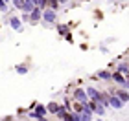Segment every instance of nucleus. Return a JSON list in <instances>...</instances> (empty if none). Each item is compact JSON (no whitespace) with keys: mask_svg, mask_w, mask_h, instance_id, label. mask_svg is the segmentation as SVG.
Returning <instances> with one entry per match:
<instances>
[{"mask_svg":"<svg viewBox=\"0 0 129 121\" xmlns=\"http://www.w3.org/2000/svg\"><path fill=\"white\" fill-rule=\"evenodd\" d=\"M113 81H114L118 86H124V88H127V77H125L122 72H118V70L113 72Z\"/></svg>","mask_w":129,"mask_h":121,"instance_id":"nucleus-3","label":"nucleus"},{"mask_svg":"<svg viewBox=\"0 0 129 121\" xmlns=\"http://www.w3.org/2000/svg\"><path fill=\"white\" fill-rule=\"evenodd\" d=\"M57 31H59V35H67V33H68V26L59 24V26H57Z\"/></svg>","mask_w":129,"mask_h":121,"instance_id":"nucleus-14","label":"nucleus"},{"mask_svg":"<svg viewBox=\"0 0 129 121\" xmlns=\"http://www.w3.org/2000/svg\"><path fill=\"white\" fill-rule=\"evenodd\" d=\"M35 110H37V112L41 114V116L44 117V114H46V110H48V108H44L43 105H35Z\"/></svg>","mask_w":129,"mask_h":121,"instance_id":"nucleus-16","label":"nucleus"},{"mask_svg":"<svg viewBox=\"0 0 129 121\" xmlns=\"http://www.w3.org/2000/svg\"><path fill=\"white\" fill-rule=\"evenodd\" d=\"M109 103H111V106H114V108H122V106L125 105V103L122 101L120 97L114 94V92H111V95H109Z\"/></svg>","mask_w":129,"mask_h":121,"instance_id":"nucleus-6","label":"nucleus"},{"mask_svg":"<svg viewBox=\"0 0 129 121\" xmlns=\"http://www.w3.org/2000/svg\"><path fill=\"white\" fill-rule=\"evenodd\" d=\"M89 106H90V110L94 112V114H98V116H105V106L102 105V103H98V101H89Z\"/></svg>","mask_w":129,"mask_h":121,"instance_id":"nucleus-4","label":"nucleus"},{"mask_svg":"<svg viewBox=\"0 0 129 121\" xmlns=\"http://www.w3.org/2000/svg\"><path fill=\"white\" fill-rule=\"evenodd\" d=\"M118 72H122V73L127 77V75H129V66L125 64V62H122V64H118Z\"/></svg>","mask_w":129,"mask_h":121,"instance_id":"nucleus-11","label":"nucleus"},{"mask_svg":"<svg viewBox=\"0 0 129 121\" xmlns=\"http://www.w3.org/2000/svg\"><path fill=\"white\" fill-rule=\"evenodd\" d=\"M43 11H44V9H43V8H39V6H35V8H33V11L30 13V22H31V24L43 19Z\"/></svg>","mask_w":129,"mask_h":121,"instance_id":"nucleus-5","label":"nucleus"},{"mask_svg":"<svg viewBox=\"0 0 129 121\" xmlns=\"http://www.w3.org/2000/svg\"><path fill=\"white\" fill-rule=\"evenodd\" d=\"M68 2V0H59V4H67Z\"/></svg>","mask_w":129,"mask_h":121,"instance_id":"nucleus-20","label":"nucleus"},{"mask_svg":"<svg viewBox=\"0 0 129 121\" xmlns=\"http://www.w3.org/2000/svg\"><path fill=\"white\" fill-rule=\"evenodd\" d=\"M59 108H61V105H57V103H50V105H48V110H50L52 114H57Z\"/></svg>","mask_w":129,"mask_h":121,"instance_id":"nucleus-13","label":"nucleus"},{"mask_svg":"<svg viewBox=\"0 0 129 121\" xmlns=\"http://www.w3.org/2000/svg\"><path fill=\"white\" fill-rule=\"evenodd\" d=\"M17 9H24V0H11Z\"/></svg>","mask_w":129,"mask_h":121,"instance_id":"nucleus-15","label":"nucleus"},{"mask_svg":"<svg viewBox=\"0 0 129 121\" xmlns=\"http://www.w3.org/2000/svg\"><path fill=\"white\" fill-rule=\"evenodd\" d=\"M46 4H48L52 9H55L57 6H59V0H46Z\"/></svg>","mask_w":129,"mask_h":121,"instance_id":"nucleus-17","label":"nucleus"},{"mask_svg":"<svg viewBox=\"0 0 129 121\" xmlns=\"http://www.w3.org/2000/svg\"><path fill=\"white\" fill-rule=\"evenodd\" d=\"M74 99L76 101H79L81 105H89V95H87V90H83V88H76L74 90Z\"/></svg>","mask_w":129,"mask_h":121,"instance_id":"nucleus-2","label":"nucleus"},{"mask_svg":"<svg viewBox=\"0 0 129 121\" xmlns=\"http://www.w3.org/2000/svg\"><path fill=\"white\" fill-rule=\"evenodd\" d=\"M33 2H35V6H39V8H46V6H48V4H46V0H33Z\"/></svg>","mask_w":129,"mask_h":121,"instance_id":"nucleus-18","label":"nucleus"},{"mask_svg":"<svg viewBox=\"0 0 129 121\" xmlns=\"http://www.w3.org/2000/svg\"><path fill=\"white\" fill-rule=\"evenodd\" d=\"M17 73H20V75H24V73H28V66L26 64H17Z\"/></svg>","mask_w":129,"mask_h":121,"instance_id":"nucleus-12","label":"nucleus"},{"mask_svg":"<svg viewBox=\"0 0 129 121\" xmlns=\"http://www.w3.org/2000/svg\"><path fill=\"white\" fill-rule=\"evenodd\" d=\"M55 116H57V119H68V116H70V114L67 112V106H61L59 110H57V114H55Z\"/></svg>","mask_w":129,"mask_h":121,"instance_id":"nucleus-9","label":"nucleus"},{"mask_svg":"<svg viewBox=\"0 0 129 121\" xmlns=\"http://www.w3.org/2000/svg\"><path fill=\"white\" fill-rule=\"evenodd\" d=\"M6 2H11V0H6Z\"/></svg>","mask_w":129,"mask_h":121,"instance_id":"nucleus-21","label":"nucleus"},{"mask_svg":"<svg viewBox=\"0 0 129 121\" xmlns=\"http://www.w3.org/2000/svg\"><path fill=\"white\" fill-rule=\"evenodd\" d=\"M9 24H11V28H13L15 31H22V19H19V17H11Z\"/></svg>","mask_w":129,"mask_h":121,"instance_id":"nucleus-8","label":"nucleus"},{"mask_svg":"<svg viewBox=\"0 0 129 121\" xmlns=\"http://www.w3.org/2000/svg\"><path fill=\"white\" fill-rule=\"evenodd\" d=\"M98 77H100V79H105V81H109V79H113V72L102 70V72H98Z\"/></svg>","mask_w":129,"mask_h":121,"instance_id":"nucleus-10","label":"nucleus"},{"mask_svg":"<svg viewBox=\"0 0 129 121\" xmlns=\"http://www.w3.org/2000/svg\"><path fill=\"white\" fill-rule=\"evenodd\" d=\"M43 20L46 22V24H54V22L57 20V13H55V9H52V8H44V11H43Z\"/></svg>","mask_w":129,"mask_h":121,"instance_id":"nucleus-1","label":"nucleus"},{"mask_svg":"<svg viewBox=\"0 0 129 121\" xmlns=\"http://www.w3.org/2000/svg\"><path fill=\"white\" fill-rule=\"evenodd\" d=\"M113 92H114V94L118 95L124 103H127V101H129V92H127V88H124V86H118V88L113 90Z\"/></svg>","mask_w":129,"mask_h":121,"instance_id":"nucleus-7","label":"nucleus"},{"mask_svg":"<svg viewBox=\"0 0 129 121\" xmlns=\"http://www.w3.org/2000/svg\"><path fill=\"white\" fill-rule=\"evenodd\" d=\"M22 20H26V22H30V13H22Z\"/></svg>","mask_w":129,"mask_h":121,"instance_id":"nucleus-19","label":"nucleus"}]
</instances>
